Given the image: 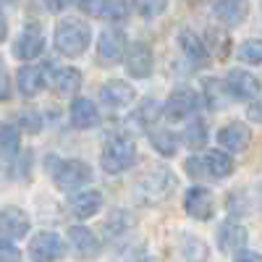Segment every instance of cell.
<instances>
[{
    "label": "cell",
    "instance_id": "7",
    "mask_svg": "<svg viewBox=\"0 0 262 262\" xmlns=\"http://www.w3.org/2000/svg\"><path fill=\"white\" fill-rule=\"evenodd\" d=\"M123 66L131 79H147L152 74V50L144 42H131L123 50Z\"/></svg>",
    "mask_w": 262,
    "mask_h": 262
},
{
    "label": "cell",
    "instance_id": "39",
    "mask_svg": "<svg viewBox=\"0 0 262 262\" xmlns=\"http://www.w3.org/2000/svg\"><path fill=\"white\" fill-rule=\"evenodd\" d=\"M74 3H76V0H45V6H48L50 11H55V13H58V11H66V8H71Z\"/></svg>",
    "mask_w": 262,
    "mask_h": 262
},
{
    "label": "cell",
    "instance_id": "13",
    "mask_svg": "<svg viewBox=\"0 0 262 262\" xmlns=\"http://www.w3.org/2000/svg\"><path fill=\"white\" fill-rule=\"evenodd\" d=\"M32 228L29 215L21 207H3L0 210V236L3 238H24Z\"/></svg>",
    "mask_w": 262,
    "mask_h": 262
},
{
    "label": "cell",
    "instance_id": "14",
    "mask_svg": "<svg viewBox=\"0 0 262 262\" xmlns=\"http://www.w3.org/2000/svg\"><path fill=\"white\" fill-rule=\"evenodd\" d=\"M16 84H18V92L24 97H34L37 92H42V86L50 84V69H42V66H21L16 74Z\"/></svg>",
    "mask_w": 262,
    "mask_h": 262
},
{
    "label": "cell",
    "instance_id": "6",
    "mask_svg": "<svg viewBox=\"0 0 262 262\" xmlns=\"http://www.w3.org/2000/svg\"><path fill=\"white\" fill-rule=\"evenodd\" d=\"M123 50H126V37L118 29H105L97 37V63L100 66H118L123 60Z\"/></svg>",
    "mask_w": 262,
    "mask_h": 262
},
{
    "label": "cell",
    "instance_id": "41",
    "mask_svg": "<svg viewBox=\"0 0 262 262\" xmlns=\"http://www.w3.org/2000/svg\"><path fill=\"white\" fill-rule=\"evenodd\" d=\"M6 37H8V21H6L3 11H0V42H3Z\"/></svg>",
    "mask_w": 262,
    "mask_h": 262
},
{
    "label": "cell",
    "instance_id": "35",
    "mask_svg": "<svg viewBox=\"0 0 262 262\" xmlns=\"http://www.w3.org/2000/svg\"><path fill=\"white\" fill-rule=\"evenodd\" d=\"M184 170L189 173L191 179H200V176H205V165H202V160H200V158H189V160L184 163Z\"/></svg>",
    "mask_w": 262,
    "mask_h": 262
},
{
    "label": "cell",
    "instance_id": "42",
    "mask_svg": "<svg viewBox=\"0 0 262 262\" xmlns=\"http://www.w3.org/2000/svg\"><path fill=\"white\" fill-rule=\"evenodd\" d=\"M3 3H16V0H3Z\"/></svg>",
    "mask_w": 262,
    "mask_h": 262
},
{
    "label": "cell",
    "instance_id": "17",
    "mask_svg": "<svg viewBox=\"0 0 262 262\" xmlns=\"http://www.w3.org/2000/svg\"><path fill=\"white\" fill-rule=\"evenodd\" d=\"M217 142H221L228 152H244L247 147H249V142H252V131H249V126L247 123H242V121H233V123H226L221 131H217Z\"/></svg>",
    "mask_w": 262,
    "mask_h": 262
},
{
    "label": "cell",
    "instance_id": "18",
    "mask_svg": "<svg viewBox=\"0 0 262 262\" xmlns=\"http://www.w3.org/2000/svg\"><path fill=\"white\" fill-rule=\"evenodd\" d=\"M244 247H247V228L244 226L228 221L217 228V249L223 254H238Z\"/></svg>",
    "mask_w": 262,
    "mask_h": 262
},
{
    "label": "cell",
    "instance_id": "11",
    "mask_svg": "<svg viewBox=\"0 0 262 262\" xmlns=\"http://www.w3.org/2000/svg\"><path fill=\"white\" fill-rule=\"evenodd\" d=\"M63 238L53 231H42L32 238V244H29V254L37 259V262H55L63 257Z\"/></svg>",
    "mask_w": 262,
    "mask_h": 262
},
{
    "label": "cell",
    "instance_id": "40",
    "mask_svg": "<svg viewBox=\"0 0 262 262\" xmlns=\"http://www.w3.org/2000/svg\"><path fill=\"white\" fill-rule=\"evenodd\" d=\"M233 262H262V254H259V252H247V249H242V252L236 254Z\"/></svg>",
    "mask_w": 262,
    "mask_h": 262
},
{
    "label": "cell",
    "instance_id": "16",
    "mask_svg": "<svg viewBox=\"0 0 262 262\" xmlns=\"http://www.w3.org/2000/svg\"><path fill=\"white\" fill-rule=\"evenodd\" d=\"M69 242H71V249L76 252V257H81V259H95L102 249L95 231H90L86 226H74L69 231Z\"/></svg>",
    "mask_w": 262,
    "mask_h": 262
},
{
    "label": "cell",
    "instance_id": "33",
    "mask_svg": "<svg viewBox=\"0 0 262 262\" xmlns=\"http://www.w3.org/2000/svg\"><path fill=\"white\" fill-rule=\"evenodd\" d=\"M18 259H21V252L16 249V244L11 238L0 236V262H18Z\"/></svg>",
    "mask_w": 262,
    "mask_h": 262
},
{
    "label": "cell",
    "instance_id": "1",
    "mask_svg": "<svg viewBox=\"0 0 262 262\" xmlns=\"http://www.w3.org/2000/svg\"><path fill=\"white\" fill-rule=\"evenodd\" d=\"M53 42H55V50L66 58H79L81 53H86L92 42V29L86 21L81 18H60L55 24V34H53Z\"/></svg>",
    "mask_w": 262,
    "mask_h": 262
},
{
    "label": "cell",
    "instance_id": "36",
    "mask_svg": "<svg viewBox=\"0 0 262 262\" xmlns=\"http://www.w3.org/2000/svg\"><path fill=\"white\" fill-rule=\"evenodd\" d=\"M8 97H11V79H8L6 66L0 63V100H8Z\"/></svg>",
    "mask_w": 262,
    "mask_h": 262
},
{
    "label": "cell",
    "instance_id": "12",
    "mask_svg": "<svg viewBox=\"0 0 262 262\" xmlns=\"http://www.w3.org/2000/svg\"><path fill=\"white\" fill-rule=\"evenodd\" d=\"M100 100L105 107L111 111H121V107H128L131 102L137 100V92L128 81H121V79H113L100 86Z\"/></svg>",
    "mask_w": 262,
    "mask_h": 262
},
{
    "label": "cell",
    "instance_id": "28",
    "mask_svg": "<svg viewBox=\"0 0 262 262\" xmlns=\"http://www.w3.org/2000/svg\"><path fill=\"white\" fill-rule=\"evenodd\" d=\"M97 16L105 18V21H113V24H118V21L128 18V3H126V0H102Z\"/></svg>",
    "mask_w": 262,
    "mask_h": 262
},
{
    "label": "cell",
    "instance_id": "34",
    "mask_svg": "<svg viewBox=\"0 0 262 262\" xmlns=\"http://www.w3.org/2000/svg\"><path fill=\"white\" fill-rule=\"evenodd\" d=\"M118 262H152V257H149L144 249H128V252L121 254Z\"/></svg>",
    "mask_w": 262,
    "mask_h": 262
},
{
    "label": "cell",
    "instance_id": "29",
    "mask_svg": "<svg viewBox=\"0 0 262 262\" xmlns=\"http://www.w3.org/2000/svg\"><path fill=\"white\" fill-rule=\"evenodd\" d=\"M18 142H21V131L16 123H0V152H18Z\"/></svg>",
    "mask_w": 262,
    "mask_h": 262
},
{
    "label": "cell",
    "instance_id": "23",
    "mask_svg": "<svg viewBox=\"0 0 262 262\" xmlns=\"http://www.w3.org/2000/svg\"><path fill=\"white\" fill-rule=\"evenodd\" d=\"M50 86L58 95L71 97V95H76V90L81 86V74L76 69H58V71L50 74Z\"/></svg>",
    "mask_w": 262,
    "mask_h": 262
},
{
    "label": "cell",
    "instance_id": "30",
    "mask_svg": "<svg viewBox=\"0 0 262 262\" xmlns=\"http://www.w3.org/2000/svg\"><path fill=\"white\" fill-rule=\"evenodd\" d=\"M168 6V0H131V8H134L142 18H158Z\"/></svg>",
    "mask_w": 262,
    "mask_h": 262
},
{
    "label": "cell",
    "instance_id": "26",
    "mask_svg": "<svg viewBox=\"0 0 262 262\" xmlns=\"http://www.w3.org/2000/svg\"><path fill=\"white\" fill-rule=\"evenodd\" d=\"M149 142L152 147H155L163 158H173L179 152V137L173 134L170 128H158V131H152L149 134Z\"/></svg>",
    "mask_w": 262,
    "mask_h": 262
},
{
    "label": "cell",
    "instance_id": "15",
    "mask_svg": "<svg viewBox=\"0 0 262 262\" xmlns=\"http://www.w3.org/2000/svg\"><path fill=\"white\" fill-rule=\"evenodd\" d=\"M184 210L196 217V221H210L212 217V210H215V200L210 189L205 186H191L186 194H184Z\"/></svg>",
    "mask_w": 262,
    "mask_h": 262
},
{
    "label": "cell",
    "instance_id": "8",
    "mask_svg": "<svg viewBox=\"0 0 262 262\" xmlns=\"http://www.w3.org/2000/svg\"><path fill=\"white\" fill-rule=\"evenodd\" d=\"M202 97L196 95L194 90H186V86H181V90L170 92L168 102H165V116L173 118V121H184V118H191L196 111H200V102Z\"/></svg>",
    "mask_w": 262,
    "mask_h": 262
},
{
    "label": "cell",
    "instance_id": "4",
    "mask_svg": "<svg viewBox=\"0 0 262 262\" xmlns=\"http://www.w3.org/2000/svg\"><path fill=\"white\" fill-rule=\"evenodd\" d=\"M53 181L60 191H74L81 189L86 181L92 179V168L86 165L84 160H60L55 165H50Z\"/></svg>",
    "mask_w": 262,
    "mask_h": 262
},
{
    "label": "cell",
    "instance_id": "2",
    "mask_svg": "<svg viewBox=\"0 0 262 262\" xmlns=\"http://www.w3.org/2000/svg\"><path fill=\"white\" fill-rule=\"evenodd\" d=\"M173 191H176V176H173V170H168L165 165L142 173L139 181H137V196H139V202L152 205V207L168 202V196Z\"/></svg>",
    "mask_w": 262,
    "mask_h": 262
},
{
    "label": "cell",
    "instance_id": "38",
    "mask_svg": "<svg viewBox=\"0 0 262 262\" xmlns=\"http://www.w3.org/2000/svg\"><path fill=\"white\" fill-rule=\"evenodd\" d=\"M76 3L86 11V13H92V16H97L100 13V6H102V0H76Z\"/></svg>",
    "mask_w": 262,
    "mask_h": 262
},
{
    "label": "cell",
    "instance_id": "5",
    "mask_svg": "<svg viewBox=\"0 0 262 262\" xmlns=\"http://www.w3.org/2000/svg\"><path fill=\"white\" fill-rule=\"evenodd\" d=\"M223 86H226L228 97H236L242 102H252L259 95V81L254 79V74H249L244 69H231L228 76L223 79Z\"/></svg>",
    "mask_w": 262,
    "mask_h": 262
},
{
    "label": "cell",
    "instance_id": "31",
    "mask_svg": "<svg viewBox=\"0 0 262 262\" xmlns=\"http://www.w3.org/2000/svg\"><path fill=\"white\" fill-rule=\"evenodd\" d=\"M42 126H45V121H42V113L32 111V107H27V111L18 113V131L24 128L27 134H37V131H42Z\"/></svg>",
    "mask_w": 262,
    "mask_h": 262
},
{
    "label": "cell",
    "instance_id": "22",
    "mask_svg": "<svg viewBox=\"0 0 262 262\" xmlns=\"http://www.w3.org/2000/svg\"><path fill=\"white\" fill-rule=\"evenodd\" d=\"M202 165H205V173L212 179H226L233 173V158L223 149H210L202 158Z\"/></svg>",
    "mask_w": 262,
    "mask_h": 262
},
{
    "label": "cell",
    "instance_id": "3",
    "mask_svg": "<svg viewBox=\"0 0 262 262\" xmlns=\"http://www.w3.org/2000/svg\"><path fill=\"white\" fill-rule=\"evenodd\" d=\"M102 170L105 173H123L131 165L137 163V144L131 137H116L102 147V155H100Z\"/></svg>",
    "mask_w": 262,
    "mask_h": 262
},
{
    "label": "cell",
    "instance_id": "27",
    "mask_svg": "<svg viewBox=\"0 0 262 262\" xmlns=\"http://www.w3.org/2000/svg\"><path fill=\"white\" fill-rule=\"evenodd\" d=\"M181 142H184L189 149L205 147V142H207V126H205L202 121H189L186 128H184V134H181Z\"/></svg>",
    "mask_w": 262,
    "mask_h": 262
},
{
    "label": "cell",
    "instance_id": "32",
    "mask_svg": "<svg viewBox=\"0 0 262 262\" xmlns=\"http://www.w3.org/2000/svg\"><path fill=\"white\" fill-rule=\"evenodd\" d=\"M238 60H244L249 66H259L262 63V39H249L238 48Z\"/></svg>",
    "mask_w": 262,
    "mask_h": 262
},
{
    "label": "cell",
    "instance_id": "37",
    "mask_svg": "<svg viewBox=\"0 0 262 262\" xmlns=\"http://www.w3.org/2000/svg\"><path fill=\"white\" fill-rule=\"evenodd\" d=\"M247 116H249V121H254V123H262V97H259V100H252V105H249Z\"/></svg>",
    "mask_w": 262,
    "mask_h": 262
},
{
    "label": "cell",
    "instance_id": "19",
    "mask_svg": "<svg viewBox=\"0 0 262 262\" xmlns=\"http://www.w3.org/2000/svg\"><path fill=\"white\" fill-rule=\"evenodd\" d=\"M71 123L74 128H95L100 123V111L92 100L86 97H74L71 102Z\"/></svg>",
    "mask_w": 262,
    "mask_h": 262
},
{
    "label": "cell",
    "instance_id": "21",
    "mask_svg": "<svg viewBox=\"0 0 262 262\" xmlns=\"http://www.w3.org/2000/svg\"><path fill=\"white\" fill-rule=\"evenodd\" d=\"M179 45H181V50H184V55L189 58L191 66H205V63L210 60V53H207V48H205L202 37H196V34L189 32V29H181Z\"/></svg>",
    "mask_w": 262,
    "mask_h": 262
},
{
    "label": "cell",
    "instance_id": "20",
    "mask_svg": "<svg viewBox=\"0 0 262 262\" xmlns=\"http://www.w3.org/2000/svg\"><path fill=\"white\" fill-rule=\"evenodd\" d=\"M100 210H102V194H100L97 189H84V191L74 194L71 212H74L76 217L86 221V217H95Z\"/></svg>",
    "mask_w": 262,
    "mask_h": 262
},
{
    "label": "cell",
    "instance_id": "25",
    "mask_svg": "<svg viewBox=\"0 0 262 262\" xmlns=\"http://www.w3.org/2000/svg\"><path fill=\"white\" fill-rule=\"evenodd\" d=\"M181 254L186 262H207V254H210V247L202 242L200 236L194 233H186L181 238Z\"/></svg>",
    "mask_w": 262,
    "mask_h": 262
},
{
    "label": "cell",
    "instance_id": "24",
    "mask_svg": "<svg viewBox=\"0 0 262 262\" xmlns=\"http://www.w3.org/2000/svg\"><path fill=\"white\" fill-rule=\"evenodd\" d=\"M131 226H134V215H128L126 210H113L105 221V233L107 238H121L131 231Z\"/></svg>",
    "mask_w": 262,
    "mask_h": 262
},
{
    "label": "cell",
    "instance_id": "9",
    "mask_svg": "<svg viewBox=\"0 0 262 262\" xmlns=\"http://www.w3.org/2000/svg\"><path fill=\"white\" fill-rule=\"evenodd\" d=\"M210 8H212V16L228 29L242 27L247 21V16H249V3L247 0H212Z\"/></svg>",
    "mask_w": 262,
    "mask_h": 262
},
{
    "label": "cell",
    "instance_id": "10",
    "mask_svg": "<svg viewBox=\"0 0 262 262\" xmlns=\"http://www.w3.org/2000/svg\"><path fill=\"white\" fill-rule=\"evenodd\" d=\"M42 50H45V34H42L39 24H27L24 29H21L16 45H13L16 58H21V60H34V58L42 55Z\"/></svg>",
    "mask_w": 262,
    "mask_h": 262
}]
</instances>
